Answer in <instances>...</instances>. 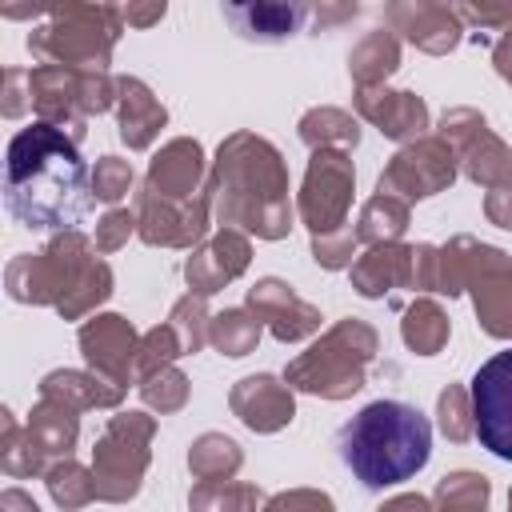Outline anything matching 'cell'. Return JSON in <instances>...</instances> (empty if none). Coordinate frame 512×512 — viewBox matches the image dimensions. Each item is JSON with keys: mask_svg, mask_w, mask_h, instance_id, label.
Masks as SVG:
<instances>
[{"mask_svg": "<svg viewBox=\"0 0 512 512\" xmlns=\"http://www.w3.org/2000/svg\"><path fill=\"white\" fill-rule=\"evenodd\" d=\"M472 432L492 456L512 460V348L484 360L472 376Z\"/></svg>", "mask_w": 512, "mask_h": 512, "instance_id": "obj_5", "label": "cell"}, {"mask_svg": "<svg viewBox=\"0 0 512 512\" xmlns=\"http://www.w3.org/2000/svg\"><path fill=\"white\" fill-rule=\"evenodd\" d=\"M140 392H144V400L148 404H156L160 412H168V408H180L184 404V392H188V380L180 376V372H148V380L140 384Z\"/></svg>", "mask_w": 512, "mask_h": 512, "instance_id": "obj_27", "label": "cell"}, {"mask_svg": "<svg viewBox=\"0 0 512 512\" xmlns=\"http://www.w3.org/2000/svg\"><path fill=\"white\" fill-rule=\"evenodd\" d=\"M192 468L200 472V476H228V472H236L240 468V452H236V444L228 440V436H200V444L192 448Z\"/></svg>", "mask_w": 512, "mask_h": 512, "instance_id": "obj_24", "label": "cell"}, {"mask_svg": "<svg viewBox=\"0 0 512 512\" xmlns=\"http://www.w3.org/2000/svg\"><path fill=\"white\" fill-rule=\"evenodd\" d=\"M412 248H384V252H368L356 268V288L364 296H380L392 280H412Z\"/></svg>", "mask_w": 512, "mask_h": 512, "instance_id": "obj_16", "label": "cell"}, {"mask_svg": "<svg viewBox=\"0 0 512 512\" xmlns=\"http://www.w3.org/2000/svg\"><path fill=\"white\" fill-rule=\"evenodd\" d=\"M432 452L428 420L400 400H376L340 428V456L364 488L412 480Z\"/></svg>", "mask_w": 512, "mask_h": 512, "instance_id": "obj_2", "label": "cell"}, {"mask_svg": "<svg viewBox=\"0 0 512 512\" xmlns=\"http://www.w3.org/2000/svg\"><path fill=\"white\" fill-rule=\"evenodd\" d=\"M404 220H408V208L400 204V200H392L388 192H380L368 208H364V236L368 240H392V236H400V228H404Z\"/></svg>", "mask_w": 512, "mask_h": 512, "instance_id": "obj_25", "label": "cell"}, {"mask_svg": "<svg viewBox=\"0 0 512 512\" xmlns=\"http://www.w3.org/2000/svg\"><path fill=\"white\" fill-rule=\"evenodd\" d=\"M232 12L252 16V24L260 20V32L256 36H284L300 20V8H232Z\"/></svg>", "mask_w": 512, "mask_h": 512, "instance_id": "obj_31", "label": "cell"}, {"mask_svg": "<svg viewBox=\"0 0 512 512\" xmlns=\"http://www.w3.org/2000/svg\"><path fill=\"white\" fill-rule=\"evenodd\" d=\"M256 492L244 484H216L208 480L204 488L192 492V508L196 512H256Z\"/></svg>", "mask_w": 512, "mask_h": 512, "instance_id": "obj_22", "label": "cell"}, {"mask_svg": "<svg viewBox=\"0 0 512 512\" xmlns=\"http://www.w3.org/2000/svg\"><path fill=\"white\" fill-rule=\"evenodd\" d=\"M348 192H352V168L344 164V156L316 152L308 168V184H304V220L316 236L328 232L344 216Z\"/></svg>", "mask_w": 512, "mask_h": 512, "instance_id": "obj_6", "label": "cell"}, {"mask_svg": "<svg viewBox=\"0 0 512 512\" xmlns=\"http://www.w3.org/2000/svg\"><path fill=\"white\" fill-rule=\"evenodd\" d=\"M248 304H252V312H256L260 320L272 324V332H276L280 340H300V336L316 332V324H320V312H316L312 304L296 300V296L288 292V284H280V280H260V284L252 288Z\"/></svg>", "mask_w": 512, "mask_h": 512, "instance_id": "obj_9", "label": "cell"}, {"mask_svg": "<svg viewBox=\"0 0 512 512\" xmlns=\"http://www.w3.org/2000/svg\"><path fill=\"white\" fill-rule=\"evenodd\" d=\"M268 512H332V500L320 492H288V496H276Z\"/></svg>", "mask_w": 512, "mask_h": 512, "instance_id": "obj_32", "label": "cell"}, {"mask_svg": "<svg viewBox=\"0 0 512 512\" xmlns=\"http://www.w3.org/2000/svg\"><path fill=\"white\" fill-rule=\"evenodd\" d=\"M232 408L256 432H272V428H280V424L292 420V396L272 376H248V380H240V388L232 392Z\"/></svg>", "mask_w": 512, "mask_h": 512, "instance_id": "obj_10", "label": "cell"}, {"mask_svg": "<svg viewBox=\"0 0 512 512\" xmlns=\"http://www.w3.org/2000/svg\"><path fill=\"white\" fill-rule=\"evenodd\" d=\"M380 512H428V500H424V496H396V500L384 504Z\"/></svg>", "mask_w": 512, "mask_h": 512, "instance_id": "obj_35", "label": "cell"}, {"mask_svg": "<svg viewBox=\"0 0 512 512\" xmlns=\"http://www.w3.org/2000/svg\"><path fill=\"white\" fill-rule=\"evenodd\" d=\"M440 512H484L488 508V480L476 472H456L444 476L436 488Z\"/></svg>", "mask_w": 512, "mask_h": 512, "instance_id": "obj_18", "label": "cell"}, {"mask_svg": "<svg viewBox=\"0 0 512 512\" xmlns=\"http://www.w3.org/2000/svg\"><path fill=\"white\" fill-rule=\"evenodd\" d=\"M196 176H200V148L192 140H176L152 160V188H160L164 196L192 192Z\"/></svg>", "mask_w": 512, "mask_h": 512, "instance_id": "obj_12", "label": "cell"}, {"mask_svg": "<svg viewBox=\"0 0 512 512\" xmlns=\"http://www.w3.org/2000/svg\"><path fill=\"white\" fill-rule=\"evenodd\" d=\"M376 352V332L360 320H344L336 332H328L324 344H316L308 356H300L288 368V380L304 392H324V396H348L364 384V360Z\"/></svg>", "mask_w": 512, "mask_h": 512, "instance_id": "obj_3", "label": "cell"}, {"mask_svg": "<svg viewBox=\"0 0 512 512\" xmlns=\"http://www.w3.org/2000/svg\"><path fill=\"white\" fill-rule=\"evenodd\" d=\"M0 512H40V508H36V500H32L28 492L8 488V492L0 496Z\"/></svg>", "mask_w": 512, "mask_h": 512, "instance_id": "obj_34", "label": "cell"}, {"mask_svg": "<svg viewBox=\"0 0 512 512\" xmlns=\"http://www.w3.org/2000/svg\"><path fill=\"white\" fill-rule=\"evenodd\" d=\"M40 396L48 400H60V404H80V408H96V404H116L120 400V388H100V380L92 376H80V372H52L44 384H40Z\"/></svg>", "mask_w": 512, "mask_h": 512, "instance_id": "obj_17", "label": "cell"}, {"mask_svg": "<svg viewBox=\"0 0 512 512\" xmlns=\"http://www.w3.org/2000/svg\"><path fill=\"white\" fill-rule=\"evenodd\" d=\"M128 232H132V216L128 212H108L104 224H100V232H96V244L100 248H116Z\"/></svg>", "mask_w": 512, "mask_h": 512, "instance_id": "obj_33", "label": "cell"}, {"mask_svg": "<svg viewBox=\"0 0 512 512\" xmlns=\"http://www.w3.org/2000/svg\"><path fill=\"white\" fill-rule=\"evenodd\" d=\"M92 176L56 124L40 120L12 136L4 168V204L28 228L72 232L92 208Z\"/></svg>", "mask_w": 512, "mask_h": 512, "instance_id": "obj_1", "label": "cell"}, {"mask_svg": "<svg viewBox=\"0 0 512 512\" xmlns=\"http://www.w3.org/2000/svg\"><path fill=\"white\" fill-rule=\"evenodd\" d=\"M444 336H448L444 312H440L436 304H428V300L412 304V312H408V320H404V340H408V348L432 356V352L444 344Z\"/></svg>", "mask_w": 512, "mask_h": 512, "instance_id": "obj_19", "label": "cell"}, {"mask_svg": "<svg viewBox=\"0 0 512 512\" xmlns=\"http://www.w3.org/2000/svg\"><path fill=\"white\" fill-rule=\"evenodd\" d=\"M80 348L88 356V364L104 376H112L116 384L128 380V364L136 352V336L120 316H96L80 328Z\"/></svg>", "mask_w": 512, "mask_h": 512, "instance_id": "obj_8", "label": "cell"}, {"mask_svg": "<svg viewBox=\"0 0 512 512\" xmlns=\"http://www.w3.org/2000/svg\"><path fill=\"white\" fill-rule=\"evenodd\" d=\"M440 424L452 440H464L472 432V408H464V392L460 388H448L440 396Z\"/></svg>", "mask_w": 512, "mask_h": 512, "instance_id": "obj_30", "label": "cell"}, {"mask_svg": "<svg viewBox=\"0 0 512 512\" xmlns=\"http://www.w3.org/2000/svg\"><path fill=\"white\" fill-rule=\"evenodd\" d=\"M28 432L36 436V444H40L44 452H68V448L76 444V416H72L68 404L40 396V408L32 412Z\"/></svg>", "mask_w": 512, "mask_h": 512, "instance_id": "obj_14", "label": "cell"}, {"mask_svg": "<svg viewBox=\"0 0 512 512\" xmlns=\"http://www.w3.org/2000/svg\"><path fill=\"white\" fill-rule=\"evenodd\" d=\"M256 340H260V320H252L244 312H224L212 324V344L228 356H244Z\"/></svg>", "mask_w": 512, "mask_h": 512, "instance_id": "obj_23", "label": "cell"}, {"mask_svg": "<svg viewBox=\"0 0 512 512\" xmlns=\"http://www.w3.org/2000/svg\"><path fill=\"white\" fill-rule=\"evenodd\" d=\"M148 436H152V420L140 412L116 416L104 432V440L96 444V496L100 500H124L136 492L140 484V468L148 460Z\"/></svg>", "mask_w": 512, "mask_h": 512, "instance_id": "obj_4", "label": "cell"}, {"mask_svg": "<svg viewBox=\"0 0 512 512\" xmlns=\"http://www.w3.org/2000/svg\"><path fill=\"white\" fill-rule=\"evenodd\" d=\"M160 124H164V108L152 104V96L144 92V84L124 80V116H120L124 140H128L132 148H144Z\"/></svg>", "mask_w": 512, "mask_h": 512, "instance_id": "obj_15", "label": "cell"}, {"mask_svg": "<svg viewBox=\"0 0 512 512\" xmlns=\"http://www.w3.org/2000/svg\"><path fill=\"white\" fill-rule=\"evenodd\" d=\"M176 336H180V348L184 352H196L204 344V304L200 300H180L176 312H172V324H168Z\"/></svg>", "mask_w": 512, "mask_h": 512, "instance_id": "obj_28", "label": "cell"}, {"mask_svg": "<svg viewBox=\"0 0 512 512\" xmlns=\"http://www.w3.org/2000/svg\"><path fill=\"white\" fill-rule=\"evenodd\" d=\"M476 312L492 336H512V272L492 268L476 280Z\"/></svg>", "mask_w": 512, "mask_h": 512, "instance_id": "obj_13", "label": "cell"}, {"mask_svg": "<svg viewBox=\"0 0 512 512\" xmlns=\"http://www.w3.org/2000/svg\"><path fill=\"white\" fill-rule=\"evenodd\" d=\"M452 180V156L444 144H420L392 160L388 176H380V192L404 188V196H432L440 184Z\"/></svg>", "mask_w": 512, "mask_h": 512, "instance_id": "obj_7", "label": "cell"}, {"mask_svg": "<svg viewBox=\"0 0 512 512\" xmlns=\"http://www.w3.org/2000/svg\"><path fill=\"white\" fill-rule=\"evenodd\" d=\"M44 460V448L32 432H20L12 424V412H4V472L8 476H32Z\"/></svg>", "mask_w": 512, "mask_h": 512, "instance_id": "obj_20", "label": "cell"}, {"mask_svg": "<svg viewBox=\"0 0 512 512\" xmlns=\"http://www.w3.org/2000/svg\"><path fill=\"white\" fill-rule=\"evenodd\" d=\"M128 184H132V172H128V164L116 160V156H104V160L96 164V172H92V192H96L100 200H120V196L128 192Z\"/></svg>", "mask_w": 512, "mask_h": 512, "instance_id": "obj_29", "label": "cell"}, {"mask_svg": "<svg viewBox=\"0 0 512 512\" xmlns=\"http://www.w3.org/2000/svg\"><path fill=\"white\" fill-rule=\"evenodd\" d=\"M108 288H112V276H108V268L104 264H92L84 276H80V284L56 304L64 316H80L84 308H92V304H100L104 296H108Z\"/></svg>", "mask_w": 512, "mask_h": 512, "instance_id": "obj_26", "label": "cell"}, {"mask_svg": "<svg viewBox=\"0 0 512 512\" xmlns=\"http://www.w3.org/2000/svg\"><path fill=\"white\" fill-rule=\"evenodd\" d=\"M248 264V244L236 232H220L204 252H196L188 260V284H196V292H216L224 280H232L236 272H244Z\"/></svg>", "mask_w": 512, "mask_h": 512, "instance_id": "obj_11", "label": "cell"}, {"mask_svg": "<svg viewBox=\"0 0 512 512\" xmlns=\"http://www.w3.org/2000/svg\"><path fill=\"white\" fill-rule=\"evenodd\" d=\"M48 492H52V500L60 508H80V504H88L96 496V480H88V472L80 464L64 460V464H56L48 472Z\"/></svg>", "mask_w": 512, "mask_h": 512, "instance_id": "obj_21", "label": "cell"}]
</instances>
